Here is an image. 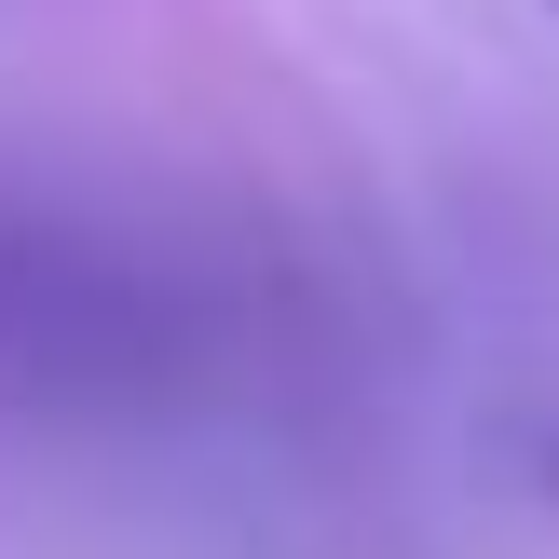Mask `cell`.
<instances>
[{"instance_id": "cell-1", "label": "cell", "mask_w": 559, "mask_h": 559, "mask_svg": "<svg viewBox=\"0 0 559 559\" xmlns=\"http://www.w3.org/2000/svg\"><path fill=\"white\" fill-rule=\"evenodd\" d=\"M218 342V300L178 246L96 218L82 191L0 178V409H136L191 382Z\"/></svg>"}]
</instances>
